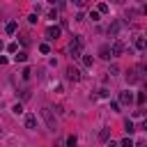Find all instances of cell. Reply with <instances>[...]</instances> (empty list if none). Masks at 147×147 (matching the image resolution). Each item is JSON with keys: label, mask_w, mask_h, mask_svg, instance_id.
Segmentation results:
<instances>
[{"label": "cell", "mask_w": 147, "mask_h": 147, "mask_svg": "<svg viewBox=\"0 0 147 147\" xmlns=\"http://www.w3.org/2000/svg\"><path fill=\"white\" fill-rule=\"evenodd\" d=\"M142 78H145V67H142V64H138V67H133V69L126 71V83H129V85H136V83H140Z\"/></svg>", "instance_id": "obj_1"}, {"label": "cell", "mask_w": 147, "mask_h": 147, "mask_svg": "<svg viewBox=\"0 0 147 147\" xmlns=\"http://www.w3.org/2000/svg\"><path fill=\"white\" fill-rule=\"evenodd\" d=\"M67 51H69V55H71V57H80V55H83V53H80V51H83V37H80V34H76V37L69 41Z\"/></svg>", "instance_id": "obj_2"}, {"label": "cell", "mask_w": 147, "mask_h": 147, "mask_svg": "<svg viewBox=\"0 0 147 147\" xmlns=\"http://www.w3.org/2000/svg\"><path fill=\"white\" fill-rule=\"evenodd\" d=\"M41 117H44V122H46L48 131H55V115H53V108L44 106V108H41Z\"/></svg>", "instance_id": "obj_3"}, {"label": "cell", "mask_w": 147, "mask_h": 147, "mask_svg": "<svg viewBox=\"0 0 147 147\" xmlns=\"http://www.w3.org/2000/svg\"><path fill=\"white\" fill-rule=\"evenodd\" d=\"M126 51V46H124V41H113V46H110V53H113V57H117V55H122Z\"/></svg>", "instance_id": "obj_4"}, {"label": "cell", "mask_w": 147, "mask_h": 147, "mask_svg": "<svg viewBox=\"0 0 147 147\" xmlns=\"http://www.w3.org/2000/svg\"><path fill=\"white\" fill-rule=\"evenodd\" d=\"M67 80H74V83H76V80H80V71H78L74 64H69V67H67Z\"/></svg>", "instance_id": "obj_5"}, {"label": "cell", "mask_w": 147, "mask_h": 147, "mask_svg": "<svg viewBox=\"0 0 147 147\" xmlns=\"http://www.w3.org/2000/svg\"><path fill=\"white\" fill-rule=\"evenodd\" d=\"M60 32H62V30H60L57 25H48V28H46V39H57Z\"/></svg>", "instance_id": "obj_6"}, {"label": "cell", "mask_w": 147, "mask_h": 147, "mask_svg": "<svg viewBox=\"0 0 147 147\" xmlns=\"http://www.w3.org/2000/svg\"><path fill=\"white\" fill-rule=\"evenodd\" d=\"M99 55H101L103 60H110V57H113V53H110V46H108V44H103V46L99 48Z\"/></svg>", "instance_id": "obj_7"}, {"label": "cell", "mask_w": 147, "mask_h": 147, "mask_svg": "<svg viewBox=\"0 0 147 147\" xmlns=\"http://www.w3.org/2000/svg\"><path fill=\"white\" fill-rule=\"evenodd\" d=\"M34 126H37V117L32 113H28L25 115V129H34Z\"/></svg>", "instance_id": "obj_8"}, {"label": "cell", "mask_w": 147, "mask_h": 147, "mask_svg": "<svg viewBox=\"0 0 147 147\" xmlns=\"http://www.w3.org/2000/svg\"><path fill=\"white\" fill-rule=\"evenodd\" d=\"M131 101H133L131 92H119V103H131Z\"/></svg>", "instance_id": "obj_9"}, {"label": "cell", "mask_w": 147, "mask_h": 147, "mask_svg": "<svg viewBox=\"0 0 147 147\" xmlns=\"http://www.w3.org/2000/svg\"><path fill=\"white\" fill-rule=\"evenodd\" d=\"M78 145V138L71 133V136H67V140H64V147H76Z\"/></svg>", "instance_id": "obj_10"}, {"label": "cell", "mask_w": 147, "mask_h": 147, "mask_svg": "<svg viewBox=\"0 0 147 147\" xmlns=\"http://www.w3.org/2000/svg\"><path fill=\"white\" fill-rule=\"evenodd\" d=\"M16 28H18V25H16V21H9V23L5 25V32H7V34H14V32H16Z\"/></svg>", "instance_id": "obj_11"}, {"label": "cell", "mask_w": 147, "mask_h": 147, "mask_svg": "<svg viewBox=\"0 0 147 147\" xmlns=\"http://www.w3.org/2000/svg\"><path fill=\"white\" fill-rule=\"evenodd\" d=\"M119 25H122V23H119V21H115V23L108 28V34H110V37H115V34L119 32Z\"/></svg>", "instance_id": "obj_12"}, {"label": "cell", "mask_w": 147, "mask_h": 147, "mask_svg": "<svg viewBox=\"0 0 147 147\" xmlns=\"http://www.w3.org/2000/svg\"><path fill=\"white\" fill-rule=\"evenodd\" d=\"M136 48H138V51H145V48H147L145 37H136Z\"/></svg>", "instance_id": "obj_13"}, {"label": "cell", "mask_w": 147, "mask_h": 147, "mask_svg": "<svg viewBox=\"0 0 147 147\" xmlns=\"http://www.w3.org/2000/svg\"><path fill=\"white\" fill-rule=\"evenodd\" d=\"M25 60H28V53H25V51H18V53L14 55V62H25Z\"/></svg>", "instance_id": "obj_14"}, {"label": "cell", "mask_w": 147, "mask_h": 147, "mask_svg": "<svg viewBox=\"0 0 147 147\" xmlns=\"http://www.w3.org/2000/svg\"><path fill=\"white\" fill-rule=\"evenodd\" d=\"M124 131H126L129 136H131V133L136 131V126H133V122H131V119H124Z\"/></svg>", "instance_id": "obj_15"}, {"label": "cell", "mask_w": 147, "mask_h": 147, "mask_svg": "<svg viewBox=\"0 0 147 147\" xmlns=\"http://www.w3.org/2000/svg\"><path fill=\"white\" fill-rule=\"evenodd\" d=\"M80 60H83V67H92V64H94L92 55H80Z\"/></svg>", "instance_id": "obj_16"}, {"label": "cell", "mask_w": 147, "mask_h": 147, "mask_svg": "<svg viewBox=\"0 0 147 147\" xmlns=\"http://www.w3.org/2000/svg\"><path fill=\"white\" fill-rule=\"evenodd\" d=\"M30 76H32V69H30V67H25V69L21 71V78H23V80H30Z\"/></svg>", "instance_id": "obj_17"}, {"label": "cell", "mask_w": 147, "mask_h": 147, "mask_svg": "<svg viewBox=\"0 0 147 147\" xmlns=\"http://www.w3.org/2000/svg\"><path fill=\"white\" fill-rule=\"evenodd\" d=\"M11 113H14V115H21V113H23V103H21V101L14 103V106H11Z\"/></svg>", "instance_id": "obj_18"}, {"label": "cell", "mask_w": 147, "mask_h": 147, "mask_svg": "<svg viewBox=\"0 0 147 147\" xmlns=\"http://www.w3.org/2000/svg\"><path fill=\"white\" fill-rule=\"evenodd\" d=\"M117 147H133V140H131V138L126 136V138H124V140H122V142H119Z\"/></svg>", "instance_id": "obj_19"}, {"label": "cell", "mask_w": 147, "mask_h": 147, "mask_svg": "<svg viewBox=\"0 0 147 147\" xmlns=\"http://www.w3.org/2000/svg\"><path fill=\"white\" fill-rule=\"evenodd\" d=\"M108 136H110V129H101V133H99V140H108Z\"/></svg>", "instance_id": "obj_20"}, {"label": "cell", "mask_w": 147, "mask_h": 147, "mask_svg": "<svg viewBox=\"0 0 147 147\" xmlns=\"http://www.w3.org/2000/svg\"><path fill=\"white\" fill-rule=\"evenodd\" d=\"M7 51H9V53H18V44H16V41H11V44L7 46Z\"/></svg>", "instance_id": "obj_21"}, {"label": "cell", "mask_w": 147, "mask_h": 147, "mask_svg": "<svg viewBox=\"0 0 147 147\" xmlns=\"http://www.w3.org/2000/svg\"><path fill=\"white\" fill-rule=\"evenodd\" d=\"M39 51H41L44 55H48V53H51V46H48V44H39Z\"/></svg>", "instance_id": "obj_22"}, {"label": "cell", "mask_w": 147, "mask_h": 147, "mask_svg": "<svg viewBox=\"0 0 147 147\" xmlns=\"http://www.w3.org/2000/svg\"><path fill=\"white\" fill-rule=\"evenodd\" d=\"M96 11H99V14H106V11H108V5H106V2H101V5L96 7Z\"/></svg>", "instance_id": "obj_23"}, {"label": "cell", "mask_w": 147, "mask_h": 147, "mask_svg": "<svg viewBox=\"0 0 147 147\" xmlns=\"http://www.w3.org/2000/svg\"><path fill=\"white\" fill-rule=\"evenodd\" d=\"M136 101H138V106H142V103H145V92H138V96H136Z\"/></svg>", "instance_id": "obj_24"}, {"label": "cell", "mask_w": 147, "mask_h": 147, "mask_svg": "<svg viewBox=\"0 0 147 147\" xmlns=\"http://www.w3.org/2000/svg\"><path fill=\"white\" fill-rule=\"evenodd\" d=\"M99 16H101V14H99L96 9H92V11H90V18H92V21H99Z\"/></svg>", "instance_id": "obj_25"}, {"label": "cell", "mask_w": 147, "mask_h": 147, "mask_svg": "<svg viewBox=\"0 0 147 147\" xmlns=\"http://www.w3.org/2000/svg\"><path fill=\"white\" fill-rule=\"evenodd\" d=\"M21 44L28 46V44H30V37H28V34H21Z\"/></svg>", "instance_id": "obj_26"}, {"label": "cell", "mask_w": 147, "mask_h": 147, "mask_svg": "<svg viewBox=\"0 0 147 147\" xmlns=\"http://www.w3.org/2000/svg\"><path fill=\"white\" fill-rule=\"evenodd\" d=\"M117 71H119V69H117V67H115V64H113V67H110V69H108V74H110V76H115V74H117Z\"/></svg>", "instance_id": "obj_27"}, {"label": "cell", "mask_w": 147, "mask_h": 147, "mask_svg": "<svg viewBox=\"0 0 147 147\" xmlns=\"http://www.w3.org/2000/svg\"><path fill=\"white\" fill-rule=\"evenodd\" d=\"M133 147H147V142L145 140H138V142H133Z\"/></svg>", "instance_id": "obj_28"}, {"label": "cell", "mask_w": 147, "mask_h": 147, "mask_svg": "<svg viewBox=\"0 0 147 147\" xmlns=\"http://www.w3.org/2000/svg\"><path fill=\"white\" fill-rule=\"evenodd\" d=\"M55 147H64V142H62V140H57V142H55Z\"/></svg>", "instance_id": "obj_29"}, {"label": "cell", "mask_w": 147, "mask_h": 147, "mask_svg": "<svg viewBox=\"0 0 147 147\" xmlns=\"http://www.w3.org/2000/svg\"><path fill=\"white\" fill-rule=\"evenodd\" d=\"M2 48H5V44H2V39H0V51H2Z\"/></svg>", "instance_id": "obj_30"}]
</instances>
